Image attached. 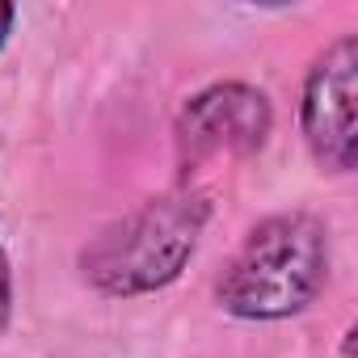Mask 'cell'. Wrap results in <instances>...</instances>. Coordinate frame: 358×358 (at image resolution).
Returning a JSON list of instances; mask_svg holds the SVG:
<instances>
[{
    "instance_id": "1",
    "label": "cell",
    "mask_w": 358,
    "mask_h": 358,
    "mask_svg": "<svg viewBox=\"0 0 358 358\" xmlns=\"http://www.w3.org/2000/svg\"><path fill=\"white\" fill-rule=\"evenodd\" d=\"M329 274L324 228L308 215H278L253 228L245 249L232 257L220 299L236 316L274 320L308 308Z\"/></svg>"
},
{
    "instance_id": "2",
    "label": "cell",
    "mask_w": 358,
    "mask_h": 358,
    "mask_svg": "<svg viewBox=\"0 0 358 358\" xmlns=\"http://www.w3.org/2000/svg\"><path fill=\"white\" fill-rule=\"evenodd\" d=\"M203 215L207 211L194 199L148 203L143 211H135L127 224H118L114 232H106L93 245V253L85 257L89 278L114 295L152 291V287L169 282L190 257Z\"/></svg>"
},
{
    "instance_id": "3",
    "label": "cell",
    "mask_w": 358,
    "mask_h": 358,
    "mask_svg": "<svg viewBox=\"0 0 358 358\" xmlns=\"http://www.w3.org/2000/svg\"><path fill=\"white\" fill-rule=\"evenodd\" d=\"M354 68L358 43L341 38L308 76L303 93V131L320 164L345 173L354 164Z\"/></svg>"
},
{
    "instance_id": "4",
    "label": "cell",
    "mask_w": 358,
    "mask_h": 358,
    "mask_svg": "<svg viewBox=\"0 0 358 358\" xmlns=\"http://www.w3.org/2000/svg\"><path fill=\"white\" fill-rule=\"evenodd\" d=\"M266 131H270L266 97L245 85H220L190 101L182 127H177V143H182L186 164H199L207 156L253 152L266 139Z\"/></svg>"
},
{
    "instance_id": "5",
    "label": "cell",
    "mask_w": 358,
    "mask_h": 358,
    "mask_svg": "<svg viewBox=\"0 0 358 358\" xmlns=\"http://www.w3.org/2000/svg\"><path fill=\"white\" fill-rule=\"evenodd\" d=\"M9 316V266H5V253H0V324Z\"/></svg>"
},
{
    "instance_id": "6",
    "label": "cell",
    "mask_w": 358,
    "mask_h": 358,
    "mask_svg": "<svg viewBox=\"0 0 358 358\" xmlns=\"http://www.w3.org/2000/svg\"><path fill=\"white\" fill-rule=\"evenodd\" d=\"M9 26H13V9H9V5H0V43H5Z\"/></svg>"
}]
</instances>
